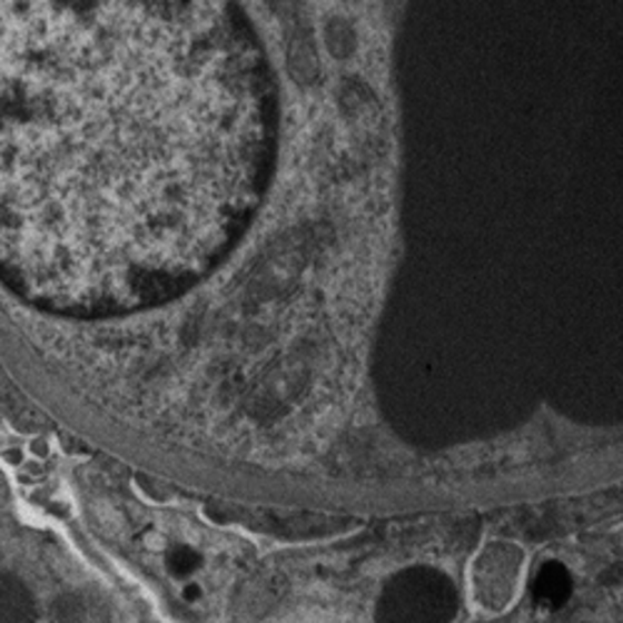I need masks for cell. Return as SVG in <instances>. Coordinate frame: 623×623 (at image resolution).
Wrapping results in <instances>:
<instances>
[{
	"instance_id": "1",
	"label": "cell",
	"mask_w": 623,
	"mask_h": 623,
	"mask_svg": "<svg viewBox=\"0 0 623 623\" xmlns=\"http://www.w3.org/2000/svg\"><path fill=\"white\" fill-rule=\"evenodd\" d=\"M269 118L237 0H0V277L53 305L178 287L257 202Z\"/></svg>"
},
{
	"instance_id": "2",
	"label": "cell",
	"mask_w": 623,
	"mask_h": 623,
	"mask_svg": "<svg viewBox=\"0 0 623 623\" xmlns=\"http://www.w3.org/2000/svg\"><path fill=\"white\" fill-rule=\"evenodd\" d=\"M36 616L33 599L16 576H0V621H30Z\"/></svg>"
}]
</instances>
